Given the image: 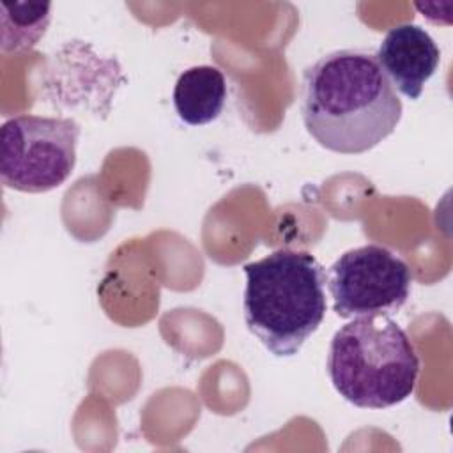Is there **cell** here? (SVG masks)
Masks as SVG:
<instances>
[{
  "label": "cell",
  "instance_id": "cell-1",
  "mask_svg": "<svg viewBox=\"0 0 453 453\" xmlns=\"http://www.w3.org/2000/svg\"><path fill=\"white\" fill-rule=\"evenodd\" d=\"M301 111L319 145L363 154L396 129L402 101L373 53L336 50L306 67Z\"/></svg>",
  "mask_w": 453,
  "mask_h": 453
},
{
  "label": "cell",
  "instance_id": "cell-2",
  "mask_svg": "<svg viewBox=\"0 0 453 453\" xmlns=\"http://www.w3.org/2000/svg\"><path fill=\"white\" fill-rule=\"evenodd\" d=\"M244 322L276 357H290L320 327L326 271L308 251L276 250L244 265Z\"/></svg>",
  "mask_w": 453,
  "mask_h": 453
},
{
  "label": "cell",
  "instance_id": "cell-3",
  "mask_svg": "<svg viewBox=\"0 0 453 453\" xmlns=\"http://www.w3.org/2000/svg\"><path fill=\"white\" fill-rule=\"evenodd\" d=\"M327 375L336 393L359 409H386L407 400L418 384L419 356L389 315L356 317L331 338Z\"/></svg>",
  "mask_w": 453,
  "mask_h": 453
},
{
  "label": "cell",
  "instance_id": "cell-4",
  "mask_svg": "<svg viewBox=\"0 0 453 453\" xmlns=\"http://www.w3.org/2000/svg\"><path fill=\"white\" fill-rule=\"evenodd\" d=\"M80 126L73 119L16 115L0 129V179L21 193H46L74 170Z\"/></svg>",
  "mask_w": 453,
  "mask_h": 453
},
{
  "label": "cell",
  "instance_id": "cell-5",
  "mask_svg": "<svg viewBox=\"0 0 453 453\" xmlns=\"http://www.w3.org/2000/svg\"><path fill=\"white\" fill-rule=\"evenodd\" d=\"M326 278L340 319L393 315L407 303L412 283L409 265L380 244L345 251Z\"/></svg>",
  "mask_w": 453,
  "mask_h": 453
},
{
  "label": "cell",
  "instance_id": "cell-6",
  "mask_svg": "<svg viewBox=\"0 0 453 453\" xmlns=\"http://www.w3.org/2000/svg\"><path fill=\"white\" fill-rule=\"evenodd\" d=\"M375 58L393 88L396 87L409 99H418L437 71L441 51L425 28L402 23L384 35Z\"/></svg>",
  "mask_w": 453,
  "mask_h": 453
},
{
  "label": "cell",
  "instance_id": "cell-7",
  "mask_svg": "<svg viewBox=\"0 0 453 453\" xmlns=\"http://www.w3.org/2000/svg\"><path fill=\"white\" fill-rule=\"evenodd\" d=\"M226 101V81L214 65H195L179 74L173 87V106L180 120L203 126L219 117Z\"/></svg>",
  "mask_w": 453,
  "mask_h": 453
},
{
  "label": "cell",
  "instance_id": "cell-8",
  "mask_svg": "<svg viewBox=\"0 0 453 453\" xmlns=\"http://www.w3.org/2000/svg\"><path fill=\"white\" fill-rule=\"evenodd\" d=\"M51 21L50 2H0L2 53H21L34 48Z\"/></svg>",
  "mask_w": 453,
  "mask_h": 453
}]
</instances>
